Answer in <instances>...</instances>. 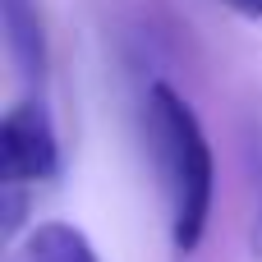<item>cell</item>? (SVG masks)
<instances>
[{"mask_svg":"<svg viewBox=\"0 0 262 262\" xmlns=\"http://www.w3.org/2000/svg\"><path fill=\"white\" fill-rule=\"evenodd\" d=\"M143 129H147V152L166 193L170 239L180 253H193L207 235L212 198H216V157H212L207 129L198 111L189 106V97L161 78L143 97Z\"/></svg>","mask_w":262,"mask_h":262,"instance_id":"1","label":"cell"},{"mask_svg":"<svg viewBox=\"0 0 262 262\" xmlns=\"http://www.w3.org/2000/svg\"><path fill=\"white\" fill-rule=\"evenodd\" d=\"M60 175V138L51 111L37 97H23L0 120V189H5V230L18 226L23 193Z\"/></svg>","mask_w":262,"mask_h":262,"instance_id":"2","label":"cell"},{"mask_svg":"<svg viewBox=\"0 0 262 262\" xmlns=\"http://www.w3.org/2000/svg\"><path fill=\"white\" fill-rule=\"evenodd\" d=\"M0 23H5V46L14 69L28 83L46 78V23L37 14V0H0Z\"/></svg>","mask_w":262,"mask_h":262,"instance_id":"3","label":"cell"},{"mask_svg":"<svg viewBox=\"0 0 262 262\" xmlns=\"http://www.w3.org/2000/svg\"><path fill=\"white\" fill-rule=\"evenodd\" d=\"M9 262H101V258H97V249L88 244V235L78 226H69V221H41V226H32L14 244Z\"/></svg>","mask_w":262,"mask_h":262,"instance_id":"4","label":"cell"},{"mask_svg":"<svg viewBox=\"0 0 262 262\" xmlns=\"http://www.w3.org/2000/svg\"><path fill=\"white\" fill-rule=\"evenodd\" d=\"M244 184H249V249L262 258V129L244 134Z\"/></svg>","mask_w":262,"mask_h":262,"instance_id":"5","label":"cell"},{"mask_svg":"<svg viewBox=\"0 0 262 262\" xmlns=\"http://www.w3.org/2000/svg\"><path fill=\"white\" fill-rule=\"evenodd\" d=\"M226 9H235L239 18H262V0H221Z\"/></svg>","mask_w":262,"mask_h":262,"instance_id":"6","label":"cell"}]
</instances>
